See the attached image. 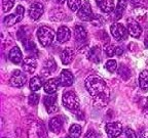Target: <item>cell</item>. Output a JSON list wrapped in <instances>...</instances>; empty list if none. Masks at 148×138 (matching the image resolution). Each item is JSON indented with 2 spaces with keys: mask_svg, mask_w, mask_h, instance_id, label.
Returning <instances> with one entry per match:
<instances>
[{
  "mask_svg": "<svg viewBox=\"0 0 148 138\" xmlns=\"http://www.w3.org/2000/svg\"><path fill=\"white\" fill-rule=\"evenodd\" d=\"M86 87L88 93L92 95L96 100L106 101L109 97V88L105 81L99 76H90L86 81Z\"/></svg>",
  "mask_w": 148,
  "mask_h": 138,
  "instance_id": "obj_1",
  "label": "cell"
},
{
  "mask_svg": "<svg viewBox=\"0 0 148 138\" xmlns=\"http://www.w3.org/2000/svg\"><path fill=\"white\" fill-rule=\"evenodd\" d=\"M37 37H38L40 44L43 47H47L53 43V38H55V32L51 28L42 26L37 30Z\"/></svg>",
  "mask_w": 148,
  "mask_h": 138,
  "instance_id": "obj_2",
  "label": "cell"
},
{
  "mask_svg": "<svg viewBox=\"0 0 148 138\" xmlns=\"http://www.w3.org/2000/svg\"><path fill=\"white\" fill-rule=\"evenodd\" d=\"M63 103L66 108L70 110H76L79 108V98L72 91H67L63 94Z\"/></svg>",
  "mask_w": 148,
  "mask_h": 138,
  "instance_id": "obj_3",
  "label": "cell"
},
{
  "mask_svg": "<svg viewBox=\"0 0 148 138\" xmlns=\"http://www.w3.org/2000/svg\"><path fill=\"white\" fill-rule=\"evenodd\" d=\"M110 31L112 36L115 38V40L117 41H123L127 38V33L129 31L125 29V27L121 24L114 23L110 26Z\"/></svg>",
  "mask_w": 148,
  "mask_h": 138,
  "instance_id": "obj_4",
  "label": "cell"
},
{
  "mask_svg": "<svg viewBox=\"0 0 148 138\" xmlns=\"http://www.w3.org/2000/svg\"><path fill=\"white\" fill-rule=\"evenodd\" d=\"M105 130L109 138H115L121 134L123 132V124L120 122L108 123L105 126Z\"/></svg>",
  "mask_w": 148,
  "mask_h": 138,
  "instance_id": "obj_5",
  "label": "cell"
},
{
  "mask_svg": "<svg viewBox=\"0 0 148 138\" xmlns=\"http://www.w3.org/2000/svg\"><path fill=\"white\" fill-rule=\"evenodd\" d=\"M77 16H78V18L83 22H90L95 18V16L92 14V8H90V5L88 2H86L80 7Z\"/></svg>",
  "mask_w": 148,
  "mask_h": 138,
  "instance_id": "obj_6",
  "label": "cell"
},
{
  "mask_svg": "<svg viewBox=\"0 0 148 138\" xmlns=\"http://www.w3.org/2000/svg\"><path fill=\"white\" fill-rule=\"evenodd\" d=\"M26 80H27V77L24 73H22L21 71H14L12 73V76L9 80L10 85L14 86V87H22V86L25 85Z\"/></svg>",
  "mask_w": 148,
  "mask_h": 138,
  "instance_id": "obj_7",
  "label": "cell"
},
{
  "mask_svg": "<svg viewBox=\"0 0 148 138\" xmlns=\"http://www.w3.org/2000/svg\"><path fill=\"white\" fill-rule=\"evenodd\" d=\"M60 84L64 87H69L74 83V76L69 70H63L60 75Z\"/></svg>",
  "mask_w": 148,
  "mask_h": 138,
  "instance_id": "obj_8",
  "label": "cell"
},
{
  "mask_svg": "<svg viewBox=\"0 0 148 138\" xmlns=\"http://www.w3.org/2000/svg\"><path fill=\"white\" fill-rule=\"evenodd\" d=\"M43 12H44L43 5L39 2H35L30 6V9H29V16H30V18H32V20L36 21V20H38V18L43 14Z\"/></svg>",
  "mask_w": 148,
  "mask_h": 138,
  "instance_id": "obj_9",
  "label": "cell"
},
{
  "mask_svg": "<svg viewBox=\"0 0 148 138\" xmlns=\"http://www.w3.org/2000/svg\"><path fill=\"white\" fill-rule=\"evenodd\" d=\"M22 68L25 72L27 73H34L35 70L37 68V60L34 56H28L25 60H23V64H22Z\"/></svg>",
  "mask_w": 148,
  "mask_h": 138,
  "instance_id": "obj_10",
  "label": "cell"
},
{
  "mask_svg": "<svg viewBox=\"0 0 148 138\" xmlns=\"http://www.w3.org/2000/svg\"><path fill=\"white\" fill-rule=\"evenodd\" d=\"M44 106L47 113H53L57 110V96L56 95H49L44 97Z\"/></svg>",
  "mask_w": 148,
  "mask_h": 138,
  "instance_id": "obj_11",
  "label": "cell"
},
{
  "mask_svg": "<svg viewBox=\"0 0 148 138\" xmlns=\"http://www.w3.org/2000/svg\"><path fill=\"white\" fill-rule=\"evenodd\" d=\"M127 31H129L130 35L134 37V38H138L142 34V28L135 21L129 22V24H127Z\"/></svg>",
  "mask_w": 148,
  "mask_h": 138,
  "instance_id": "obj_12",
  "label": "cell"
},
{
  "mask_svg": "<svg viewBox=\"0 0 148 138\" xmlns=\"http://www.w3.org/2000/svg\"><path fill=\"white\" fill-rule=\"evenodd\" d=\"M59 84H60V81L58 79H49L45 82V84L43 85L44 91L49 94H53L56 93V91L58 90Z\"/></svg>",
  "mask_w": 148,
  "mask_h": 138,
  "instance_id": "obj_13",
  "label": "cell"
},
{
  "mask_svg": "<svg viewBox=\"0 0 148 138\" xmlns=\"http://www.w3.org/2000/svg\"><path fill=\"white\" fill-rule=\"evenodd\" d=\"M71 37V32H70L69 28L62 26V27L59 28L58 33H57V38H58V41L60 43H64V42L68 41Z\"/></svg>",
  "mask_w": 148,
  "mask_h": 138,
  "instance_id": "obj_14",
  "label": "cell"
},
{
  "mask_svg": "<svg viewBox=\"0 0 148 138\" xmlns=\"http://www.w3.org/2000/svg\"><path fill=\"white\" fill-rule=\"evenodd\" d=\"M96 2L100 7V9L105 14H109L114 9L113 0H96Z\"/></svg>",
  "mask_w": 148,
  "mask_h": 138,
  "instance_id": "obj_15",
  "label": "cell"
},
{
  "mask_svg": "<svg viewBox=\"0 0 148 138\" xmlns=\"http://www.w3.org/2000/svg\"><path fill=\"white\" fill-rule=\"evenodd\" d=\"M8 57L14 64H18L22 62V60H23V54H22L21 49L18 48V47H16H16H12L10 49V51H9Z\"/></svg>",
  "mask_w": 148,
  "mask_h": 138,
  "instance_id": "obj_16",
  "label": "cell"
},
{
  "mask_svg": "<svg viewBox=\"0 0 148 138\" xmlns=\"http://www.w3.org/2000/svg\"><path fill=\"white\" fill-rule=\"evenodd\" d=\"M63 127V121L60 117H55L49 121V130L53 133H59Z\"/></svg>",
  "mask_w": 148,
  "mask_h": 138,
  "instance_id": "obj_17",
  "label": "cell"
},
{
  "mask_svg": "<svg viewBox=\"0 0 148 138\" xmlns=\"http://www.w3.org/2000/svg\"><path fill=\"white\" fill-rule=\"evenodd\" d=\"M74 58V50L70 47L65 48L61 53V60L64 64H69Z\"/></svg>",
  "mask_w": 148,
  "mask_h": 138,
  "instance_id": "obj_18",
  "label": "cell"
},
{
  "mask_svg": "<svg viewBox=\"0 0 148 138\" xmlns=\"http://www.w3.org/2000/svg\"><path fill=\"white\" fill-rule=\"evenodd\" d=\"M74 35H75V39L78 42H83L86 39V29L81 26H76L75 30H74Z\"/></svg>",
  "mask_w": 148,
  "mask_h": 138,
  "instance_id": "obj_19",
  "label": "cell"
},
{
  "mask_svg": "<svg viewBox=\"0 0 148 138\" xmlns=\"http://www.w3.org/2000/svg\"><path fill=\"white\" fill-rule=\"evenodd\" d=\"M139 85L143 91L148 90V71H143L139 76Z\"/></svg>",
  "mask_w": 148,
  "mask_h": 138,
  "instance_id": "obj_20",
  "label": "cell"
},
{
  "mask_svg": "<svg viewBox=\"0 0 148 138\" xmlns=\"http://www.w3.org/2000/svg\"><path fill=\"white\" fill-rule=\"evenodd\" d=\"M43 85V82H42V79L38 76L33 77L32 79L30 80V83H29V86H30V89L32 91H37L39 90L40 88L42 87Z\"/></svg>",
  "mask_w": 148,
  "mask_h": 138,
  "instance_id": "obj_21",
  "label": "cell"
},
{
  "mask_svg": "<svg viewBox=\"0 0 148 138\" xmlns=\"http://www.w3.org/2000/svg\"><path fill=\"white\" fill-rule=\"evenodd\" d=\"M125 5H127V1L125 0H118L117 6L115 7V12H114V18L115 20H119L121 18Z\"/></svg>",
  "mask_w": 148,
  "mask_h": 138,
  "instance_id": "obj_22",
  "label": "cell"
},
{
  "mask_svg": "<svg viewBox=\"0 0 148 138\" xmlns=\"http://www.w3.org/2000/svg\"><path fill=\"white\" fill-rule=\"evenodd\" d=\"M105 52L108 56H113V55H120L123 54V50L120 47H116V46L113 45H109L106 46V48H105Z\"/></svg>",
  "mask_w": 148,
  "mask_h": 138,
  "instance_id": "obj_23",
  "label": "cell"
},
{
  "mask_svg": "<svg viewBox=\"0 0 148 138\" xmlns=\"http://www.w3.org/2000/svg\"><path fill=\"white\" fill-rule=\"evenodd\" d=\"M81 135V127L80 125L74 124L69 129V136L71 138H79Z\"/></svg>",
  "mask_w": 148,
  "mask_h": 138,
  "instance_id": "obj_24",
  "label": "cell"
},
{
  "mask_svg": "<svg viewBox=\"0 0 148 138\" xmlns=\"http://www.w3.org/2000/svg\"><path fill=\"white\" fill-rule=\"evenodd\" d=\"M90 60L94 62H100V49L98 47H92L90 51Z\"/></svg>",
  "mask_w": 148,
  "mask_h": 138,
  "instance_id": "obj_25",
  "label": "cell"
},
{
  "mask_svg": "<svg viewBox=\"0 0 148 138\" xmlns=\"http://www.w3.org/2000/svg\"><path fill=\"white\" fill-rule=\"evenodd\" d=\"M82 0H68V6L72 12H77L81 7Z\"/></svg>",
  "mask_w": 148,
  "mask_h": 138,
  "instance_id": "obj_26",
  "label": "cell"
},
{
  "mask_svg": "<svg viewBox=\"0 0 148 138\" xmlns=\"http://www.w3.org/2000/svg\"><path fill=\"white\" fill-rule=\"evenodd\" d=\"M105 68H106L107 71L110 72V73H114V72L116 71V69H117V62L114 60H109L108 62H106V64H105Z\"/></svg>",
  "mask_w": 148,
  "mask_h": 138,
  "instance_id": "obj_27",
  "label": "cell"
},
{
  "mask_svg": "<svg viewBox=\"0 0 148 138\" xmlns=\"http://www.w3.org/2000/svg\"><path fill=\"white\" fill-rule=\"evenodd\" d=\"M24 14H25V9H24V7L22 6V5H18V6H16V12L14 14V16H16V21H18V23L23 20Z\"/></svg>",
  "mask_w": 148,
  "mask_h": 138,
  "instance_id": "obj_28",
  "label": "cell"
},
{
  "mask_svg": "<svg viewBox=\"0 0 148 138\" xmlns=\"http://www.w3.org/2000/svg\"><path fill=\"white\" fill-rule=\"evenodd\" d=\"M14 4V0H2L3 12H9V10L12 8Z\"/></svg>",
  "mask_w": 148,
  "mask_h": 138,
  "instance_id": "obj_29",
  "label": "cell"
},
{
  "mask_svg": "<svg viewBox=\"0 0 148 138\" xmlns=\"http://www.w3.org/2000/svg\"><path fill=\"white\" fill-rule=\"evenodd\" d=\"M23 44H24V46L26 47V49H27L28 51H30V50H35V44H34V42L33 41H31L30 39H26L25 41L23 42Z\"/></svg>",
  "mask_w": 148,
  "mask_h": 138,
  "instance_id": "obj_30",
  "label": "cell"
},
{
  "mask_svg": "<svg viewBox=\"0 0 148 138\" xmlns=\"http://www.w3.org/2000/svg\"><path fill=\"white\" fill-rule=\"evenodd\" d=\"M38 101H39V96L37 94H35V93H33V94H31L30 96H29V102H30V104H32V106H36V104L38 103Z\"/></svg>",
  "mask_w": 148,
  "mask_h": 138,
  "instance_id": "obj_31",
  "label": "cell"
},
{
  "mask_svg": "<svg viewBox=\"0 0 148 138\" xmlns=\"http://www.w3.org/2000/svg\"><path fill=\"white\" fill-rule=\"evenodd\" d=\"M84 138H100V136H99V134L94 131V130H88V131L86 132Z\"/></svg>",
  "mask_w": 148,
  "mask_h": 138,
  "instance_id": "obj_32",
  "label": "cell"
},
{
  "mask_svg": "<svg viewBox=\"0 0 148 138\" xmlns=\"http://www.w3.org/2000/svg\"><path fill=\"white\" fill-rule=\"evenodd\" d=\"M125 136H127V138H137L135 131L132 130L131 128H127V130H125Z\"/></svg>",
  "mask_w": 148,
  "mask_h": 138,
  "instance_id": "obj_33",
  "label": "cell"
},
{
  "mask_svg": "<svg viewBox=\"0 0 148 138\" xmlns=\"http://www.w3.org/2000/svg\"><path fill=\"white\" fill-rule=\"evenodd\" d=\"M141 138H148V127L144 128L141 131Z\"/></svg>",
  "mask_w": 148,
  "mask_h": 138,
  "instance_id": "obj_34",
  "label": "cell"
},
{
  "mask_svg": "<svg viewBox=\"0 0 148 138\" xmlns=\"http://www.w3.org/2000/svg\"><path fill=\"white\" fill-rule=\"evenodd\" d=\"M145 46L148 47V38H146V40H145Z\"/></svg>",
  "mask_w": 148,
  "mask_h": 138,
  "instance_id": "obj_35",
  "label": "cell"
},
{
  "mask_svg": "<svg viewBox=\"0 0 148 138\" xmlns=\"http://www.w3.org/2000/svg\"><path fill=\"white\" fill-rule=\"evenodd\" d=\"M58 1H59L60 3H64V2H65V0H58Z\"/></svg>",
  "mask_w": 148,
  "mask_h": 138,
  "instance_id": "obj_36",
  "label": "cell"
},
{
  "mask_svg": "<svg viewBox=\"0 0 148 138\" xmlns=\"http://www.w3.org/2000/svg\"><path fill=\"white\" fill-rule=\"evenodd\" d=\"M64 138H71L70 136H66V137H64Z\"/></svg>",
  "mask_w": 148,
  "mask_h": 138,
  "instance_id": "obj_37",
  "label": "cell"
}]
</instances>
